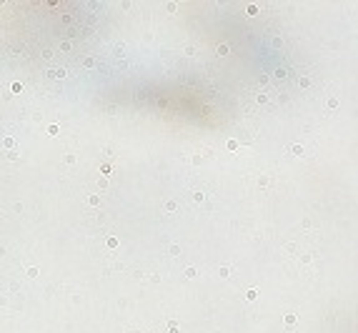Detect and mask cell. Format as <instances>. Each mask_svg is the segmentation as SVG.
Here are the masks:
<instances>
[{
  "mask_svg": "<svg viewBox=\"0 0 358 333\" xmlns=\"http://www.w3.org/2000/svg\"><path fill=\"white\" fill-rule=\"evenodd\" d=\"M165 211H168V213H173V211H175V203H173V200H168V203H165Z\"/></svg>",
  "mask_w": 358,
  "mask_h": 333,
  "instance_id": "cell-9",
  "label": "cell"
},
{
  "mask_svg": "<svg viewBox=\"0 0 358 333\" xmlns=\"http://www.w3.org/2000/svg\"><path fill=\"white\" fill-rule=\"evenodd\" d=\"M246 298H248V301H255V298H258V291H255V288H251V291L246 293Z\"/></svg>",
  "mask_w": 358,
  "mask_h": 333,
  "instance_id": "cell-4",
  "label": "cell"
},
{
  "mask_svg": "<svg viewBox=\"0 0 358 333\" xmlns=\"http://www.w3.org/2000/svg\"><path fill=\"white\" fill-rule=\"evenodd\" d=\"M271 43H273V48H280V45H283V40H280V38H273Z\"/></svg>",
  "mask_w": 358,
  "mask_h": 333,
  "instance_id": "cell-13",
  "label": "cell"
},
{
  "mask_svg": "<svg viewBox=\"0 0 358 333\" xmlns=\"http://www.w3.org/2000/svg\"><path fill=\"white\" fill-rule=\"evenodd\" d=\"M283 323H286L288 328H293V326H296V313H286V318H283Z\"/></svg>",
  "mask_w": 358,
  "mask_h": 333,
  "instance_id": "cell-1",
  "label": "cell"
},
{
  "mask_svg": "<svg viewBox=\"0 0 358 333\" xmlns=\"http://www.w3.org/2000/svg\"><path fill=\"white\" fill-rule=\"evenodd\" d=\"M291 153H293V155H306V153H303V145H293Z\"/></svg>",
  "mask_w": 358,
  "mask_h": 333,
  "instance_id": "cell-3",
  "label": "cell"
},
{
  "mask_svg": "<svg viewBox=\"0 0 358 333\" xmlns=\"http://www.w3.org/2000/svg\"><path fill=\"white\" fill-rule=\"evenodd\" d=\"M171 255H180V246H171Z\"/></svg>",
  "mask_w": 358,
  "mask_h": 333,
  "instance_id": "cell-11",
  "label": "cell"
},
{
  "mask_svg": "<svg viewBox=\"0 0 358 333\" xmlns=\"http://www.w3.org/2000/svg\"><path fill=\"white\" fill-rule=\"evenodd\" d=\"M193 200H195V203H203V200H205V195H203L200 191H195V193H193Z\"/></svg>",
  "mask_w": 358,
  "mask_h": 333,
  "instance_id": "cell-5",
  "label": "cell"
},
{
  "mask_svg": "<svg viewBox=\"0 0 358 333\" xmlns=\"http://www.w3.org/2000/svg\"><path fill=\"white\" fill-rule=\"evenodd\" d=\"M298 85H300V88H308V85H311V78H306V75H303V78L298 80Z\"/></svg>",
  "mask_w": 358,
  "mask_h": 333,
  "instance_id": "cell-7",
  "label": "cell"
},
{
  "mask_svg": "<svg viewBox=\"0 0 358 333\" xmlns=\"http://www.w3.org/2000/svg\"><path fill=\"white\" fill-rule=\"evenodd\" d=\"M88 203H93V206H98V203H100V195H88Z\"/></svg>",
  "mask_w": 358,
  "mask_h": 333,
  "instance_id": "cell-8",
  "label": "cell"
},
{
  "mask_svg": "<svg viewBox=\"0 0 358 333\" xmlns=\"http://www.w3.org/2000/svg\"><path fill=\"white\" fill-rule=\"evenodd\" d=\"M118 246V238H108V248H115Z\"/></svg>",
  "mask_w": 358,
  "mask_h": 333,
  "instance_id": "cell-10",
  "label": "cell"
},
{
  "mask_svg": "<svg viewBox=\"0 0 358 333\" xmlns=\"http://www.w3.org/2000/svg\"><path fill=\"white\" fill-rule=\"evenodd\" d=\"M185 275H188V278H195V275H198V271L191 266V268H185Z\"/></svg>",
  "mask_w": 358,
  "mask_h": 333,
  "instance_id": "cell-6",
  "label": "cell"
},
{
  "mask_svg": "<svg viewBox=\"0 0 358 333\" xmlns=\"http://www.w3.org/2000/svg\"><path fill=\"white\" fill-rule=\"evenodd\" d=\"M50 75H53V78H65V68H53Z\"/></svg>",
  "mask_w": 358,
  "mask_h": 333,
  "instance_id": "cell-2",
  "label": "cell"
},
{
  "mask_svg": "<svg viewBox=\"0 0 358 333\" xmlns=\"http://www.w3.org/2000/svg\"><path fill=\"white\" fill-rule=\"evenodd\" d=\"M218 273H220V275H223V278H228V275H231V271H228V268H225V266H223V268H220V271H218Z\"/></svg>",
  "mask_w": 358,
  "mask_h": 333,
  "instance_id": "cell-12",
  "label": "cell"
},
{
  "mask_svg": "<svg viewBox=\"0 0 358 333\" xmlns=\"http://www.w3.org/2000/svg\"><path fill=\"white\" fill-rule=\"evenodd\" d=\"M171 333H180V331H178V326H175V323H173V326H171Z\"/></svg>",
  "mask_w": 358,
  "mask_h": 333,
  "instance_id": "cell-14",
  "label": "cell"
}]
</instances>
